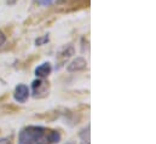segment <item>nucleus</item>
<instances>
[{"label": "nucleus", "mask_w": 156, "mask_h": 144, "mask_svg": "<svg viewBox=\"0 0 156 144\" xmlns=\"http://www.w3.org/2000/svg\"><path fill=\"white\" fill-rule=\"evenodd\" d=\"M62 136L57 130L29 125L23 127L18 133V144H56Z\"/></svg>", "instance_id": "f257e3e1"}, {"label": "nucleus", "mask_w": 156, "mask_h": 144, "mask_svg": "<svg viewBox=\"0 0 156 144\" xmlns=\"http://www.w3.org/2000/svg\"><path fill=\"white\" fill-rule=\"evenodd\" d=\"M32 90H33V97L34 98H45L48 96L50 91V82L44 81L42 79H35L32 82Z\"/></svg>", "instance_id": "f03ea898"}, {"label": "nucleus", "mask_w": 156, "mask_h": 144, "mask_svg": "<svg viewBox=\"0 0 156 144\" xmlns=\"http://www.w3.org/2000/svg\"><path fill=\"white\" fill-rule=\"evenodd\" d=\"M30 96V91L28 88L27 85L24 84H18L16 87H15V91H13V98L17 103H26L28 101Z\"/></svg>", "instance_id": "7ed1b4c3"}, {"label": "nucleus", "mask_w": 156, "mask_h": 144, "mask_svg": "<svg viewBox=\"0 0 156 144\" xmlns=\"http://www.w3.org/2000/svg\"><path fill=\"white\" fill-rule=\"evenodd\" d=\"M87 68V62L85 58L82 57H76L75 59H73L68 66H67V70L69 73H75L85 70Z\"/></svg>", "instance_id": "20e7f679"}, {"label": "nucleus", "mask_w": 156, "mask_h": 144, "mask_svg": "<svg viewBox=\"0 0 156 144\" xmlns=\"http://www.w3.org/2000/svg\"><path fill=\"white\" fill-rule=\"evenodd\" d=\"M74 53H75V50H74V46H73V45H64V46L61 47L59 51L57 52V58H58L61 62H66V61L69 59Z\"/></svg>", "instance_id": "39448f33"}, {"label": "nucleus", "mask_w": 156, "mask_h": 144, "mask_svg": "<svg viewBox=\"0 0 156 144\" xmlns=\"http://www.w3.org/2000/svg\"><path fill=\"white\" fill-rule=\"evenodd\" d=\"M52 72V67H51V63L48 62H44L42 64H40L39 67H37L35 69V75L40 77V79H44V77H47Z\"/></svg>", "instance_id": "423d86ee"}, {"label": "nucleus", "mask_w": 156, "mask_h": 144, "mask_svg": "<svg viewBox=\"0 0 156 144\" xmlns=\"http://www.w3.org/2000/svg\"><path fill=\"white\" fill-rule=\"evenodd\" d=\"M79 138H80V144H91V125L90 124L79 132Z\"/></svg>", "instance_id": "0eeeda50"}, {"label": "nucleus", "mask_w": 156, "mask_h": 144, "mask_svg": "<svg viewBox=\"0 0 156 144\" xmlns=\"http://www.w3.org/2000/svg\"><path fill=\"white\" fill-rule=\"evenodd\" d=\"M62 115V113H59L58 110H52V111H46V113H42L40 115H35V117L38 119H44V120H47V121H53L56 120L57 117H59Z\"/></svg>", "instance_id": "6e6552de"}, {"label": "nucleus", "mask_w": 156, "mask_h": 144, "mask_svg": "<svg viewBox=\"0 0 156 144\" xmlns=\"http://www.w3.org/2000/svg\"><path fill=\"white\" fill-rule=\"evenodd\" d=\"M48 40H50L48 35H42V36H40V38H38V39L35 40V45H37V46L45 45V44H47V42H48Z\"/></svg>", "instance_id": "1a4fd4ad"}, {"label": "nucleus", "mask_w": 156, "mask_h": 144, "mask_svg": "<svg viewBox=\"0 0 156 144\" xmlns=\"http://www.w3.org/2000/svg\"><path fill=\"white\" fill-rule=\"evenodd\" d=\"M0 144H13L12 137H4V138H0Z\"/></svg>", "instance_id": "9d476101"}, {"label": "nucleus", "mask_w": 156, "mask_h": 144, "mask_svg": "<svg viewBox=\"0 0 156 144\" xmlns=\"http://www.w3.org/2000/svg\"><path fill=\"white\" fill-rule=\"evenodd\" d=\"M5 41H6V36H5V34L0 31V46H2V45L5 44Z\"/></svg>", "instance_id": "9b49d317"}, {"label": "nucleus", "mask_w": 156, "mask_h": 144, "mask_svg": "<svg viewBox=\"0 0 156 144\" xmlns=\"http://www.w3.org/2000/svg\"><path fill=\"white\" fill-rule=\"evenodd\" d=\"M52 1H53V0H39V4L44 5V6H47V5H50Z\"/></svg>", "instance_id": "f8f14e48"}, {"label": "nucleus", "mask_w": 156, "mask_h": 144, "mask_svg": "<svg viewBox=\"0 0 156 144\" xmlns=\"http://www.w3.org/2000/svg\"><path fill=\"white\" fill-rule=\"evenodd\" d=\"M17 1H18V0H6V4H7V5H15Z\"/></svg>", "instance_id": "ddd939ff"}, {"label": "nucleus", "mask_w": 156, "mask_h": 144, "mask_svg": "<svg viewBox=\"0 0 156 144\" xmlns=\"http://www.w3.org/2000/svg\"><path fill=\"white\" fill-rule=\"evenodd\" d=\"M7 96H9L7 93H6V95H4V96H1V97H0V102H4V101L7 98Z\"/></svg>", "instance_id": "4468645a"}, {"label": "nucleus", "mask_w": 156, "mask_h": 144, "mask_svg": "<svg viewBox=\"0 0 156 144\" xmlns=\"http://www.w3.org/2000/svg\"><path fill=\"white\" fill-rule=\"evenodd\" d=\"M64 144H76V143H75V142H73V141H72V142H67V143H64Z\"/></svg>", "instance_id": "2eb2a0df"}]
</instances>
